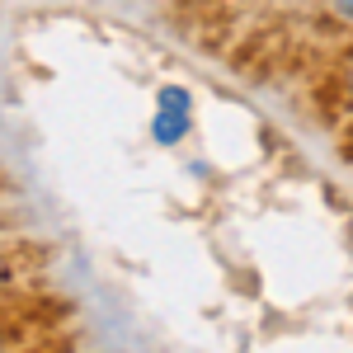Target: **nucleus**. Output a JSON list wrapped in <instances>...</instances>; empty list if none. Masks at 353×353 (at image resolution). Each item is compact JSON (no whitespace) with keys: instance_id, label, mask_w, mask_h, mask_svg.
I'll return each mask as SVG.
<instances>
[{"instance_id":"obj_1","label":"nucleus","mask_w":353,"mask_h":353,"mask_svg":"<svg viewBox=\"0 0 353 353\" xmlns=\"http://www.w3.org/2000/svg\"><path fill=\"white\" fill-rule=\"evenodd\" d=\"M193 123V104H189V90H179V85H165L161 94H156V118H151V132L161 146H174L179 137L189 132Z\"/></svg>"},{"instance_id":"obj_2","label":"nucleus","mask_w":353,"mask_h":353,"mask_svg":"<svg viewBox=\"0 0 353 353\" xmlns=\"http://www.w3.org/2000/svg\"><path fill=\"white\" fill-rule=\"evenodd\" d=\"M339 10H349V14H353V0H339Z\"/></svg>"}]
</instances>
